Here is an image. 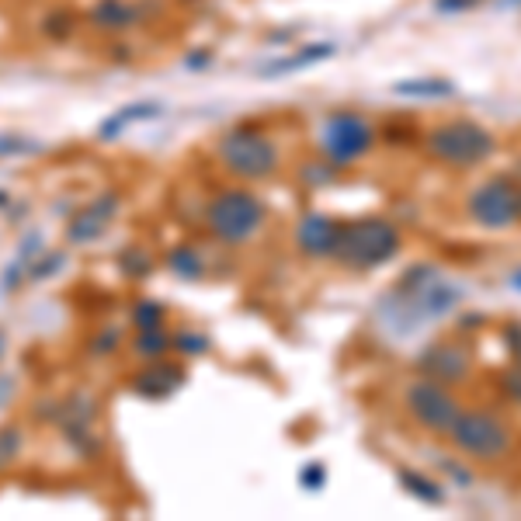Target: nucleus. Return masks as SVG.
<instances>
[{
	"mask_svg": "<svg viewBox=\"0 0 521 521\" xmlns=\"http://www.w3.org/2000/svg\"><path fill=\"white\" fill-rule=\"evenodd\" d=\"M87 18H91L94 28H105V32H126L139 21V11L129 0H98Z\"/></svg>",
	"mask_w": 521,
	"mask_h": 521,
	"instance_id": "obj_14",
	"label": "nucleus"
},
{
	"mask_svg": "<svg viewBox=\"0 0 521 521\" xmlns=\"http://www.w3.org/2000/svg\"><path fill=\"white\" fill-rule=\"evenodd\" d=\"M219 160L230 167L237 178L244 181H261L268 178L271 171L278 167L282 153H278L275 139L268 136L264 129L258 126H237L223 136L219 143Z\"/></svg>",
	"mask_w": 521,
	"mask_h": 521,
	"instance_id": "obj_5",
	"label": "nucleus"
},
{
	"mask_svg": "<svg viewBox=\"0 0 521 521\" xmlns=\"http://www.w3.org/2000/svg\"><path fill=\"white\" fill-rule=\"evenodd\" d=\"M320 146H324L327 164L351 167V164H358L372 146H376V126H372V119H365L362 112L337 108V112H330L324 119Z\"/></svg>",
	"mask_w": 521,
	"mask_h": 521,
	"instance_id": "obj_7",
	"label": "nucleus"
},
{
	"mask_svg": "<svg viewBox=\"0 0 521 521\" xmlns=\"http://www.w3.org/2000/svg\"><path fill=\"white\" fill-rule=\"evenodd\" d=\"M337 230H341V223H334V219L324 216V212H313V216H306L296 230L299 251H306L310 258H330V251H334V244H337Z\"/></svg>",
	"mask_w": 521,
	"mask_h": 521,
	"instance_id": "obj_11",
	"label": "nucleus"
},
{
	"mask_svg": "<svg viewBox=\"0 0 521 521\" xmlns=\"http://www.w3.org/2000/svg\"><path fill=\"white\" fill-rule=\"evenodd\" d=\"M334 53H337L334 42H313V46H299L296 53H289V56H282V60L264 66L261 77H289V73H299V70H306V66H317V63L330 60Z\"/></svg>",
	"mask_w": 521,
	"mask_h": 521,
	"instance_id": "obj_12",
	"label": "nucleus"
},
{
	"mask_svg": "<svg viewBox=\"0 0 521 521\" xmlns=\"http://www.w3.org/2000/svg\"><path fill=\"white\" fill-rule=\"evenodd\" d=\"M504 4H521V0H504Z\"/></svg>",
	"mask_w": 521,
	"mask_h": 521,
	"instance_id": "obj_24",
	"label": "nucleus"
},
{
	"mask_svg": "<svg viewBox=\"0 0 521 521\" xmlns=\"http://www.w3.org/2000/svg\"><path fill=\"white\" fill-rule=\"evenodd\" d=\"M456 327L462 330V334H469V330H480L483 327V317H480V313H462Z\"/></svg>",
	"mask_w": 521,
	"mask_h": 521,
	"instance_id": "obj_21",
	"label": "nucleus"
},
{
	"mask_svg": "<svg viewBox=\"0 0 521 521\" xmlns=\"http://www.w3.org/2000/svg\"><path fill=\"white\" fill-rule=\"evenodd\" d=\"M299 480H303L306 490H313V494H317V490L327 483V469L320 466V462H310V466H306L303 473H299Z\"/></svg>",
	"mask_w": 521,
	"mask_h": 521,
	"instance_id": "obj_19",
	"label": "nucleus"
},
{
	"mask_svg": "<svg viewBox=\"0 0 521 521\" xmlns=\"http://www.w3.org/2000/svg\"><path fill=\"white\" fill-rule=\"evenodd\" d=\"M466 289L452 278H445L435 264H410L393 289L383 292L376 306L379 327L393 341H410L435 327L438 320H452L459 313Z\"/></svg>",
	"mask_w": 521,
	"mask_h": 521,
	"instance_id": "obj_1",
	"label": "nucleus"
},
{
	"mask_svg": "<svg viewBox=\"0 0 521 521\" xmlns=\"http://www.w3.org/2000/svg\"><path fill=\"white\" fill-rule=\"evenodd\" d=\"M264 205L251 192H223L209 209V226L223 244H247L261 233L264 226Z\"/></svg>",
	"mask_w": 521,
	"mask_h": 521,
	"instance_id": "obj_9",
	"label": "nucleus"
},
{
	"mask_svg": "<svg viewBox=\"0 0 521 521\" xmlns=\"http://www.w3.org/2000/svg\"><path fill=\"white\" fill-rule=\"evenodd\" d=\"M403 407H407V414L414 417L424 431L445 438L452 424H456L462 403L456 400L452 386H442V383H435V379L424 376V379H414V383L403 390Z\"/></svg>",
	"mask_w": 521,
	"mask_h": 521,
	"instance_id": "obj_8",
	"label": "nucleus"
},
{
	"mask_svg": "<svg viewBox=\"0 0 521 521\" xmlns=\"http://www.w3.org/2000/svg\"><path fill=\"white\" fill-rule=\"evenodd\" d=\"M508 285H511V289H515V292H521V264H518V268H511Z\"/></svg>",
	"mask_w": 521,
	"mask_h": 521,
	"instance_id": "obj_22",
	"label": "nucleus"
},
{
	"mask_svg": "<svg viewBox=\"0 0 521 521\" xmlns=\"http://www.w3.org/2000/svg\"><path fill=\"white\" fill-rule=\"evenodd\" d=\"M483 0H435V11L438 14H445V18H456V14H466V11H473V7H480Z\"/></svg>",
	"mask_w": 521,
	"mask_h": 521,
	"instance_id": "obj_18",
	"label": "nucleus"
},
{
	"mask_svg": "<svg viewBox=\"0 0 521 521\" xmlns=\"http://www.w3.org/2000/svg\"><path fill=\"white\" fill-rule=\"evenodd\" d=\"M497 390H501L504 396H508L515 407H521V365L518 362H511L508 369L497 376Z\"/></svg>",
	"mask_w": 521,
	"mask_h": 521,
	"instance_id": "obj_16",
	"label": "nucleus"
},
{
	"mask_svg": "<svg viewBox=\"0 0 521 521\" xmlns=\"http://www.w3.org/2000/svg\"><path fill=\"white\" fill-rule=\"evenodd\" d=\"M452 442V449L459 456L473 459V462H501L508 459V452L515 449V435H511L508 421L497 417L494 410H483V407H473V410H459L456 424L449 428L445 435Z\"/></svg>",
	"mask_w": 521,
	"mask_h": 521,
	"instance_id": "obj_4",
	"label": "nucleus"
},
{
	"mask_svg": "<svg viewBox=\"0 0 521 521\" xmlns=\"http://www.w3.org/2000/svg\"><path fill=\"white\" fill-rule=\"evenodd\" d=\"M424 153L449 171H473L497 153V136L476 119H445L424 132Z\"/></svg>",
	"mask_w": 521,
	"mask_h": 521,
	"instance_id": "obj_2",
	"label": "nucleus"
},
{
	"mask_svg": "<svg viewBox=\"0 0 521 521\" xmlns=\"http://www.w3.org/2000/svg\"><path fill=\"white\" fill-rule=\"evenodd\" d=\"M518 223H521V181H518Z\"/></svg>",
	"mask_w": 521,
	"mask_h": 521,
	"instance_id": "obj_23",
	"label": "nucleus"
},
{
	"mask_svg": "<svg viewBox=\"0 0 521 521\" xmlns=\"http://www.w3.org/2000/svg\"><path fill=\"white\" fill-rule=\"evenodd\" d=\"M466 216L487 233H504L518 226V178L490 174L466 195Z\"/></svg>",
	"mask_w": 521,
	"mask_h": 521,
	"instance_id": "obj_6",
	"label": "nucleus"
},
{
	"mask_svg": "<svg viewBox=\"0 0 521 521\" xmlns=\"http://www.w3.org/2000/svg\"><path fill=\"white\" fill-rule=\"evenodd\" d=\"M417 372L442 386H462L473 376V351L462 341H435L417 355Z\"/></svg>",
	"mask_w": 521,
	"mask_h": 521,
	"instance_id": "obj_10",
	"label": "nucleus"
},
{
	"mask_svg": "<svg viewBox=\"0 0 521 521\" xmlns=\"http://www.w3.org/2000/svg\"><path fill=\"white\" fill-rule=\"evenodd\" d=\"M501 341L504 348H508L511 362L521 365V320H508V324L501 327Z\"/></svg>",
	"mask_w": 521,
	"mask_h": 521,
	"instance_id": "obj_17",
	"label": "nucleus"
},
{
	"mask_svg": "<svg viewBox=\"0 0 521 521\" xmlns=\"http://www.w3.org/2000/svg\"><path fill=\"white\" fill-rule=\"evenodd\" d=\"M442 466L449 469V476H452V480H456V483H469V480H473V473H469V469H462L456 459H445Z\"/></svg>",
	"mask_w": 521,
	"mask_h": 521,
	"instance_id": "obj_20",
	"label": "nucleus"
},
{
	"mask_svg": "<svg viewBox=\"0 0 521 521\" xmlns=\"http://www.w3.org/2000/svg\"><path fill=\"white\" fill-rule=\"evenodd\" d=\"M400 251H403V237L390 219L365 216L341 223L330 258L351 271H372L379 264H390Z\"/></svg>",
	"mask_w": 521,
	"mask_h": 521,
	"instance_id": "obj_3",
	"label": "nucleus"
},
{
	"mask_svg": "<svg viewBox=\"0 0 521 521\" xmlns=\"http://www.w3.org/2000/svg\"><path fill=\"white\" fill-rule=\"evenodd\" d=\"M393 94H400V98H417V101H438V98H452V94H456V84L445 77H414V80L393 84Z\"/></svg>",
	"mask_w": 521,
	"mask_h": 521,
	"instance_id": "obj_15",
	"label": "nucleus"
},
{
	"mask_svg": "<svg viewBox=\"0 0 521 521\" xmlns=\"http://www.w3.org/2000/svg\"><path fill=\"white\" fill-rule=\"evenodd\" d=\"M396 480H400V487L407 490L410 497H417V501L428 504V508H445V504H449V487L431 480V476L421 473V469L403 466L400 473H396Z\"/></svg>",
	"mask_w": 521,
	"mask_h": 521,
	"instance_id": "obj_13",
	"label": "nucleus"
}]
</instances>
